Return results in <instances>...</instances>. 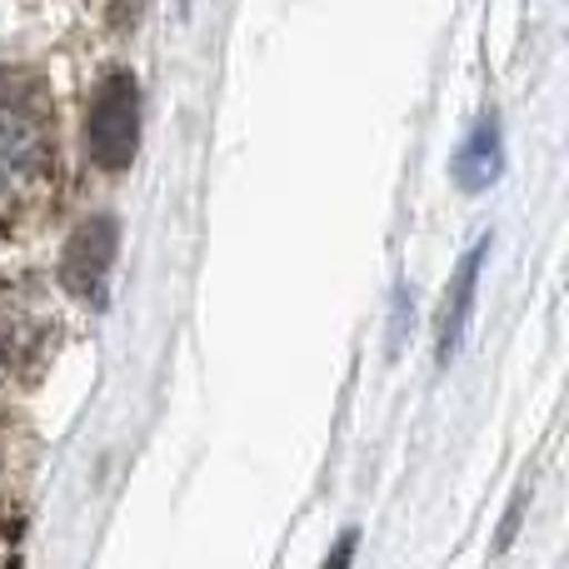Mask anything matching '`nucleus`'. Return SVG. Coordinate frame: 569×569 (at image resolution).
I'll return each mask as SVG.
<instances>
[{
    "mask_svg": "<svg viewBox=\"0 0 569 569\" xmlns=\"http://www.w3.org/2000/svg\"><path fill=\"white\" fill-rule=\"evenodd\" d=\"M495 176H500V130H495V120H480L470 146L455 160V180H460L465 190H485Z\"/></svg>",
    "mask_w": 569,
    "mask_h": 569,
    "instance_id": "423d86ee",
    "label": "nucleus"
},
{
    "mask_svg": "<svg viewBox=\"0 0 569 569\" xmlns=\"http://www.w3.org/2000/svg\"><path fill=\"white\" fill-rule=\"evenodd\" d=\"M60 340V315L36 276L0 280V380L36 385Z\"/></svg>",
    "mask_w": 569,
    "mask_h": 569,
    "instance_id": "f03ea898",
    "label": "nucleus"
},
{
    "mask_svg": "<svg viewBox=\"0 0 569 569\" xmlns=\"http://www.w3.org/2000/svg\"><path fill=\"white\" fill-rule=\"evenodd\" d=\"M56 110L36 76L0 70V226L36 216L56 190Z\"/></svg>",
    "mask_w": 569,
    "mask_h": 569,
    "instance_id": "f257e3e1",
    "label": "nucleus"
},
{
    "mask_svg": "<svg viewBox=\"0 0 569 569\" xmlns=\"http://www.w3.org/2000/svg\"><path fill=\"white\" fill-rule=\"evenodd\" d=\"M485 250H490V240L485 246H475L470 256H465V266H460V276H455L450 284V300H445V310H440V360L460 345V330H465V320H470V305H475V284H480V260H485Z\"/></svg>",
    "mask_w": 569,
    "mask_h": 569,
    "instance_id": "39448f33",
    "label": "nucleus"
},
{
    "mask_svg": "<svg viewBox=\"0 0 569 569\" xmlns=\"http://www.w3.org/2000/svg\"><path fill=\"white\" fill-rule=\"evenodd\" d=\"M116 250H120V226L116 216H90L86 226L70 236L66 256H60V284L76 300L106 305V284L116 270Z\"/></svg>",
    "mask_w": 569,
    "mask_h": 569,
    "instance_id": "20e7f679",
    "label": "nucleus"
},
{
    "mask_svg": "<svg viewBox=\"0 0 569 569\" xmlns=\"http://www.w3.org/2000/svg\"><path fill=\"white\" fill-rule=\"evenodd\" d=\"M136 146H140L136 76L110 70V76L100 80V90L90 96V106H86V156L96 160V170L120 176V170H130V160H136Z\"/></svg>",
    "mask_w": 569,
    "mask_h": 569,
    "instance_id": "7ed1b4c3",
    "label": "nucleus"
}]
</instances>
